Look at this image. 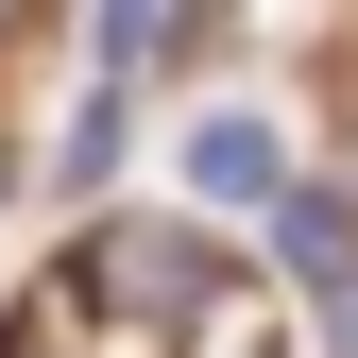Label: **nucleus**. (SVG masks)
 I'll use <instances>...</instances> for the list:
<instances>
[{
  "label": "nucleus",
  "instance_id": "obj_6",
  "mask_svg": "<svg viewBox=\"0 0 358 358\" xmlns=\"http://www.w3.org/2000/svg\"><path fill=\"white\" fill-rule=\"evenodd\" d=\"M0 188H17V154H0Z\"/></svg>",
  "mask_w": 358,
  "mask_h": 358
},
{
  "label": "nucleus",
  "instance_id": "obj_5",
  "mask_svg": "<svg viewBox=\"0 0 358 358\" xmlns=\"http://www.w3.org/2000/svg\"><path fill=\"white\" fill-rule=\"evenodd\" d=\"M307 307H324V358H358V273H324Z\"/></svg>",
  "mask_w": 358,
  "mask_h": 358
},
{
  "label": "nucleus",
  "instance_id": "obj_1",
  "mask_svg": "<svg viewBox=\"0 0 358 358\" xmlns=\"http://www.w3.org/2000/svg\"><path fill=\"white\" fill-rule=\"evenodd\" d=\"M69 307H103V324H205V307H222V256L188 239V222H103L85 273H69Z\"/></svg>",
  "mask_w": 358,
  "mask_h": 358
},
{
  "label": "nucleus",
  "instance_id": "obj_3",
  "mask_svg": "<svg viewBox=\"0 0 358 358\" xmlns=\"http://www.w3.org/2000/svg\"><path fill=\"white\" fill-rule=\"evenodd\" d=\"M273 256H290L307 290H324V273H358V205H341V188H273Z\"/></svg>",
  "mask_w": 358,
  "mask_h": 358
},
{
  "label": "nucleus",
  "instance_id": "obj_2",
  "mask_svg": "<svg viewBox=\"0 0 358 358\" xmlns=\"http://www.w3.org/2000/svg\"><path fill=\"white\" fill-rule=\"evenodd\" d=\"M273 120H188V205H273Z\"/></svg>",
  "mask_w": 358,
  "mask_h": 358
},
{
  "label": "nucleus",
  "instance_id": "obj_4",
  "mask_svg": "<svg viewBox=\"0 0 358 358\" xmlns=\"http://www.w3.org/2000/svg\"><path fill=\"white\" fill-rule=\"evenodd\" d=\"M103 171H120V69L85 85V120H69V188H103Z\"/></svg>",
  "mask_w": 358,
  "mask_h": 358
},
{
  "label": "nucleus",
  "instance_id": "obj_7",
  "mask_svg": "<svg viewBox=\"0 0 358 358\" xmlns=\"http://www.w3.org/2000/svg\"><path fill=\"white\" fill-rule=\"evenodd\" d=\"M0 17H34V0H0Z\"/></svg>",
  "mask_w": 358,
  "mask_h": 358
}]
</instances>
